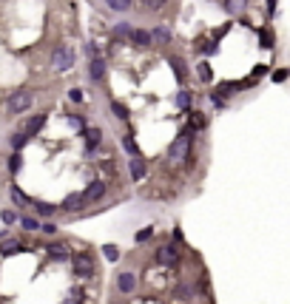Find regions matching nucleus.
Wrapping results in <instances>:
<instances>
[{
	"instance_id": "f257e3e1",
	"label": "nucleus",
	"mask_w": 290,
	"mask_h": 304,
	"mask_svg": "<svg viewBox=\"0 0 290 304\" xmlns=\"http://www.w3.org/2000/svg\"><path fill=\"white\" fill-rule=\"evenodd\" d=\"M71 63H74V51H71L69 45H57L54 54H51V66H54V71H66V68H71Z\"/></svg>"
},
{
	"instance_id": "f03ea898",
	"label": "nucleus",
	"mask_w": 290,
	"mask_h": 304,
	"mask_svg": "<svg viewBox=\"0 0 290 304\" xmlns=\"http://www.w3.org/2000/svg\"><path fill=\"white\" fill-rule=\"evenodd\" d=\"M32 105V94L29 91H20V94H12L9 97V114H20V111H26Z\"/></svg>"
},
{
	"instance_id": "7ed1b4c3",
	"label": "nucleus",
	"mask_w": 290,
	"mask_h": 304,
	"mask_svg": "<svg viewBox=\"0 0 290 304\" xmlns=\"http://www.w3.org/2000/svg\"><path fill=\"white\" fill-rule=\"evenodd\" d=\"M188 148H191V139H188V134H182L179 139H174V145L168 148V157H171V162H176V159H185Z\"/></svg>"
},
{
	"instance_id": "20e7f679",
	"label": "nucleus",
	"mask_w": 290,
	"mask_h": 304,
	"mask_svg": "<svg viewBox=\"0 0 290 304\" xmlns=\"http://www.w3.org/2000/svg\"><path fill=\"white\" fill-rule=\"evenodd\" d=\"M74 273H77V276H91L94 273V259L88 253H77V256H74Z\"/></svg>"
},
{
	"instance_id": "39448f33",
	"label": "nucleus",
	"mask_w": 290,
	"mask_h": 304,
	"mask_svg": "<svg viewBox=\"0 0 290 304\" xmlns=\"http://www.w3.org/2000/svg\"><path fill=\"white\" fill-rule=\"evenodd\" d=\"M85 202H88V199H85V193H71V196H66L63 208H66V211H80Z\"/></svg>"
},
{
	"instance_id": "423d86ee",
	"label": "nucleus",
	"mask_w": 290,
	"mask_h": 304,
	"mask_svg": "<svg viewBox=\"0 0 290 304\" xmlns=\"http://www.w3.org/2000/svg\"><path fill=\"white\" fill-rule=\"evenodd\" d=\"M103 193H105L103 182H91V185L85 188V199H88V202H97V199H103Z\"/></svg>"
},
{
	"instance_id": "0eeeda50",
	"label": "nucleus",
	"mask_w": 290,
	"mask_h": 304,
	"mask_svg": "<svg viewBox=\"0 0 290 304\" xmlns=\"http://www.w3.org/2000/svg\"><path fill=\"white\" fill-rule=\"evenodd\" d=\"M157 259H160V264H165V267H171V264H176V250L174 248H163L160 253H157Z\"/></svg>"
},
{
	"instance_id": "6e6552de",
	"label": "nucleus",
	"mask_w": 290,
	"mask_h": 304,
	"mask_svg": "<svg viewBox=\"0 0 290 304\" xmlns=\"http://www.w3.org/2000/svg\"><path fill=\"white\" fill-rule=\"evenodd\" d=\"M128 171H131L134 179H142V176H145V162H142L139 157H134L131 159V165H128Z\"/></svg>"
},
{
	"instance_id": "1a4fd4ad",
	"label": "nucleus",
	"mask_w": 290,
	"mask_h": 304,
	"mask_svg": "<svg viewBox=\"0 0 290 304\" xmlns=\"http://www.w3.org/2000/svg\"><path fill=\"white\" fill-rule=\"evenodd\" d=\"M117 284H120V290H123V293H131V290H134V276H131V273H120V279H117Z\"/></svg>"
},
{
	"instance_id": "9d476101",
	"label": "nucleus",
	"mask_w": 290,
	"mask_h": 304,
	"mask_svg": "<svg viewBox=\"0 0 290 304\" xmlns=\"http://www.w3.org/2000/svg\"><path fill=\"white\" fill-rule=\"evenodd\" d=\"M43 123H46V114H37L35 120H29V125H26V134H37V131L43 128Z\"/></svg>"
},
{
	"instance_id": "9b49d317",
	"label": "nucleus",
	"mask_w": 290,
	"mask_h": 304,
	"mask_svg": "<svg viewBox=\"0 0 290 304\" xmlns=\"http://www.w3.org/2000/svg\"><path fill=\"white\" fill-rule=\"evenodd\" d=\"M131 43H137V45H142V48H145V45L151 43V34H148V32H139V29H134V34H131Z\"/></svg>"
},
{
	"instance_id": "f8f14e48",
	"label": "nucleus",
	"mask_w": 290,
	"mask_h": 304,
	"mask_svg": "<svg viewBox=\"0 0 290 304\" xmlns=\"http://www.w3.org/2000/svg\"><path fill=\"white\" fill-rule=\"evenodd\" d=\"M100 136H103V134H100V128H88V131H85V145L97 148V145H100Z\"/></svg>"
},
{
	"instance_id": "ddd939ff",
	"label": "nucleus",
	"mask_w": 290,
	"mask_h": 304,
	"mask_svg": "<svg viewBox=\"0 0 290 304\" xmlns=\"http://www.w3.org/2000/svg\"><path fill=\"white\" fill-rule=\"evenodd\" d=\"M134 34V29L128 26V23H120V26H114V40H125V37H131Z\"/></svg>"
},
{
	"instance_id": "4468645a",
	"label": "nucleus",
	"mask_w": 290,
	"mask_h": 304,
	"mask_svg": "<svg viewBox=\"0 0 290 304\" xmlns=\"http://www.w3.org/2000/svg\"><path fill=\"white\" fill-rule=\"evenodd\" d=\"M103 74H105V63L100 60V57H94V60H91V77L94 80H103Z\"/></svg>"
},
{
	"instance_id": "2eb2a0df",
	"label": "nucleus",
	"mask_w": 290,
	"mask_h": 304,
	"mask_svg": "<svg viewBox=\"0 0 290 304\" xmlns=\"http://www.w3.org/2000/svg\"><path fill=\"white\" fill-rule=\"evenodd\" d=\"M48 256H51V259H57V261H63L66 256H69V250H66V245H51V248H48Z\"/></svg>"
},
{
	"instance_id": "dca6fc26",
	"label": "nucleus",
	"mask_w": 290,
	"mask_h": 304,
	"mask_svg": "<svg viewBox=\"0 0 290 304\" xmlns=\"http://www.w3.org/2000/svg\"><path fill=\"white\" fill-rule=\"evenodd\" d=\"M245 3H248V0H225V11H228V14H239V11L245 9Z\"/></svg>"
},
{
	"instance_id": "f3484780",
	"label": "nucleus",
	"mask_w": 290,
	"mask_h": 304,
	"mask_svg": "<svg viewBox=\"0 0 290 304\" xmlns=\"http://www.w3.org/2000/svg\"><path fill=\"white\" fill-rule=\"evenodd\" d=\"M14 250H20V242L17 239H6V242H0V253H14Z\"/></svg>"
},
{
	"instance_id": "a211bd4d",
	"label": "nucleus",
	"mask_w": 290,
	"mask_h": 304,
	"mask_svg": "<svg viewBox=\"0 0 290 304\" xmlns=\"http://www.w3.org/2000/svg\"><path fill=\"white\" fill-rule=\"evenodd\" d=\"M197 74H199V80H202V83H210V77H213V71H210L208 63H199V66H197Z\"/></svg>"
},
{
	"instance_id": "6ab92c4d",
	"label": "nucleus",
	"mask_w": 290,
	"mask_h": 304,
	"mask_svg": "<svg viewBox=\"0 0 290 304\" xmlns=\"http://www.w3.org/2000/svg\"><path fill=\"white\" fill-rule=\"evenodd\" d=\"M171 68H174V74L179 80L185 77V60H179V57H171Z\"/></svg>"
},
{
	"instance_id": "aec40b11",
	"label": "nucleus",
	"mask_w": 290,
	"mask_h": 304,
	"mask_svg": "<svg viewBox=\"0 0 290 304\" xmlns=\"http://www.w3.org/2000/svg\"><path fill=\"white\" fill-rule=\"evenodd\" d=\"M105 3H108V9H114V11H125L131 6V0H105Z\"/></svg>"
},
{
	"instance_id": "412c9836",
	"label": "nucleus",
	"mask_w": 290,
	"mask_h": 304,
	"mask_svg": "<svg viewBox=\"0 0 290 304\" xmlns=\"http://www.w3.org/2000/svg\"><path fill=\"white\" fill-rule=\"evenodd\" d=\"M151 40H157V43H168V40H171V34H168V32L163 29V26H160V29H154Z\"/></svg>"
},
{
	"instance_id": "4be33fe9",
	"label": "nucleus",
	"mask_w": 290,
	"mask_h": 304,
	"mask_svg": "<svg viewBox=\"0 0 290 304\" xmlns=\"http://www.w3.org/2000/svg\"><path fill=\"white\" fill-rule=\"evenodd\" d=\"M103 253H105V259H108V261H117V259H120V250H117L114 245H105Z\"/></svg>"
},
{
	"instance_id": "5701e85b",
	"label": "nucleus",
	"mask_w": 290,
	"mask_h": 304,
	"mask_svg": "<svg viewBox=\"0 0 290 304\" xmlns=\"http://www.w3.org/2000/svg\"><path fill=\"white\" fill-rule=\"evenodd\" d=\"M205 114H191V128H205Z\"/></svg>"
},
{
	"instance_id": "b1692460",
	"label": "nucleus",
	"mask_w": 290,
	"mask_h": 304,
	"mask_svg": "<svg viewBox=\"0 0 290 304\" xmlns=\"http://www.w3.org/2000/svg\"><path fill=\"white\" fill-rule=\"evenodd\" d=\"M123 148H125L128 154H134V157H137V142H134V136H131V134L123 139Z\"/></svg>"
},
{
	"instance_id": "393cba45",
	"label": "nucleus",
	"mask_w": 290,
	"mask_h": 304,
	"mask_svg": "<svg viewBox=\"0 0 290 304\" xmlns=\"http://www.w3.org/2000/svg\"><path fill=\"white\" fill-rule=\"evenodd\" d=\"M111 108H114V114L120 117V120H128V108L123 105V102H111Z\"/></svg>"
},
{
	"instance_id": "a878e982",
	"label": "nucleus",
	"mask_w": 290,
	"mask_h": 304,
	"mask_svg": "<svg viewBox=\"0 0 290 304\" xmlns=\"http://www.w3.org/2000/svg\"><path fill=\"white\" fill-rule=\"evenodd\" d=\"M145 3V9H151V11H157V9H163L165 6V0H142Z\"/></svg>"
},
{
	"instance_id": "bb28decb",
	"label": "nucleus",
	"mask_w": 290,
	"mask_h": 304,
	"mask_svg": "<svg viewBox=\"0 0 290 304\" xmlns=\"http://www.w3.org/2000/svg\"><path fill=\"white\" fill-rule=\"evenodd\" d=\"M188 102H191V94H188V91H182V94L176 97V105H179V108H188Z\"/></svg>"
},
{
	"instance_id": "cd10ccee",
	"label": "nucleus",
	"mask_w": 290,
	"mask_h": 304,
	"mask_svg": "<svg viewBox=\"0 0 290 304\" xmlns=\"http://www.w3.org/2000/svg\"><path fill=\"white\" fill-rule=\"evenodd\" d=\"M12 145L17 148V151H20V148L26 145V134H14V136H12Z\"/></svg>"
},
{
	"instance_id": "c85d7f7f",
	"label": "nucleus",
	"mask_w": 290,
	"mask_h": 304,
	"mask_svg": "<svg viewBox=\"0 0 290 304\" xmlns=\"http://www.w3.org/2000/svg\"><path fill=\"white\" fill-rule=\"evenodd\" d=\"M12 196H14V202H17V205H29V199H26V196H23L20 191H17V188L12 191Z\"/></svg>"
},
{
	"instance_id": "c756f323",
	"label": "nucleus",
	"mask_w": 290,
	"mask_h": 304,
	"mask_svg": "<svg viewBox=\"0 0 290 304\" xmlns=\"http://www.w3.org/2000/svg\"><path fill=\"white\" fill-rule=\"evenodd\" d=\"M23 227H29V230H37V219H32V216H23Z\"/></svg>"
},
{
	"instance_id": "7c9ffc66",
	"label": "nucleus",
	"mask_w": 290,
	"mask_h": 304,
	"mask_svg": "<svg viewBox=\"0 0 290 304\" xmlns=\"http://www.w3.org/2000/svg\"><path fill=\"white\" fill-rule=\"evenodd\" d=\"M37 211H40L43 216H51V214H54V208H51V205H37Z\"/></svg>"
},
{
	"instance_id": "2f4dec72",
	"label": "nucleus",
	"mask_w": 290,
	"mask_h": 304,
	"mask_svg": "<svg viewBox=\"0 0 290 304\" xmlns=\"http://www.w3.org/2000/svg\"><path fill=\"white\" fill-rule=\"evenodd\" d=\"M14 219H17V216H14V211H3V222H6V225H12Z\"/></svg>"
},
{
	"instance_id": "473e14b6",
	"label": "nucleus",
	"mask_w": 290,
	"mask_h": 304,
	"mask_svg": "<svg viewBox=\"0 0 290 304\" xmlns=\"http://www.w3.org/2000/svg\"><path fill=\"white\" fill-rule=\"evenodd\" d=\"M69 97H71V100H74V102H80V100H83V91H80V88H74V91H71V94H69Z\"/></svg>"
},
{
	"instance_id": "72a5a7b5",
	"label": "nucleus",
	"mask_w": 290,
	"mask_h": 304,
	"mask_svg": "<svg viewBox=\"0 0 290 304\" xmlns=\"http://www.w3.org/2000/svg\"><path fill=\"white\" fill-rule=\"evenodd\" d=\"M69 123L74 125V128H83V120H80V117H69Z\"/></svg>"
},
{
	"instance_id": "f704fd0d",
	"label": "nucleus",
	"mask_w": 290,
	"mask_h": 304,
	"mask_svg": "<svg viewBox=\"0 0 290 304\" xmlns=\"http://www.w3.org/2000/svg\"><path fill=\"white\" fill-rule=\"evenodd\" d=\"M9 168H12V171L20 168V157H12V165H9Z\"/></svg>"
},
{
	"instance_id": "c9c22d12",
	"label": "nucleus",
	"mask_w": 290,
	"mask_h": 304,
	"mask_svg": "<svg viewBox=\"0 0 290 304\" xmlns=\"http://www.w3.org/2000/svg\"><path fill=\"white\" fill-rule=\"evenodd\" d=\"M273 9H276V0H267V11L273 14Z\"/></svg>"
}]
</instances>
